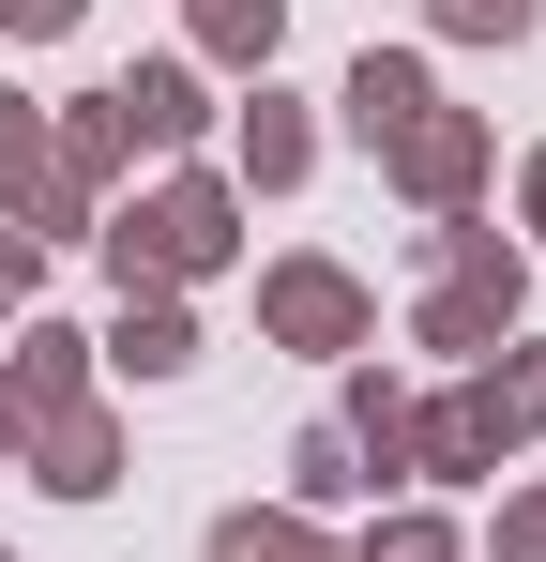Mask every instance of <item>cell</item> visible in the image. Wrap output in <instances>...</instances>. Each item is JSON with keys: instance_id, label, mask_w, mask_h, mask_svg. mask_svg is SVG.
Instances as JSON below:
<instances>
[{"instance_id": "obj_1", "label": "cell", "mask_w": 546, "mask_h": 562, "mask_svg": "<svg viewBox=\"0 0 546 562\" xmlns=\"http://www.w3.org/2000/svg\"><path fill=\"white\" fill-rule=\"evenodd\" d=\"M197 259H228V198H213V183L152 198V213L122 228V274H197Z\"/></svg>"}, {"instance_id": "obj_2", "label": "cell", "mask_w": 546, "mask_h": 562, "mask_svg": "<svg viewBox=\"0 0 546 562\" xmlns=\"http://www.w3.org/2000/svg\"><path fill=\"white\" fill-rule=\"evenodd\" d=\"M501 319H516V259H455V289H441V319H425V335L470 350V335H501Z\"/></svg>"}, {"instance_id": "obj_3", "label": "cell", "mask_w": 546, "mask_h": 562, "mask_svg": "<svg viewBox=\"0 0 546 562\" xmlns=\"http://www.w3.org/2000/svg\"><path fill=\"white\" fill-rule=\"evenodd\" d=\"M273 319H288L304 350H334V335H350L364 304H350V274H319V259H288V274H273Z\"/></svg>"}, {"instance_id": "obj_4", "label": "cell", "mask_w": 546, "mask_h": 562, "mask_svg": "<svg viewBox=\"0 0 546 562\" xmlns=\"http://www.w3.org/2000/svg\"><path fill=\"white\" fill-rule=\"evenodd\" d=\"M350 122H364V137H410V122H425V77H410V61H364V77H350Z\"/></svg>"}, {"instance_id": "obj_5", "label": "cell", "mask_w": 546, "mask_h": 562, "mask_svg": "<svg viewBox=\"0 0 546 562\" xmlns=\"http://www.w3.org/2000/svg\"><path fill=\"white\" fill-rule=\"evenodd\" d=\"M106 122H137V137H182V122H197V77H168V61H152L137 92H106Z\"/></svg>"}, {"instance_id": "obj_6", "label": "cell", "mask_w": 546, "mask_h": 562, "mask_svg": "<svg viewBox=\"0 0 546 562\" xmlns=\"http://www.w3.org/2000/svg\"><path fill=\"white\" fill-rule=\"evenodd\" d=\"M410 183H425V198L470 183V122H410Z\"/></svg>"}, {"instance_id": "obj_7", "label": "cell", "mask_w": 546, "mask_h": 562, "mask_svg": "<svg viewBox=\"0 0 546 562\" xmlns=\"http://www.w3.org/2000/svg\"><path fill=\"white\" fill-rule=\"evenodd\" d=\"M46 486L91 502V486H106V426H46Z\"/></svg>"}, {"instance_id": "obj_8", "label": "cell", "mask_w": 546, "mask_h": 562, "mask_svg": "<svg viewBox=\"0 0 546 562\" xmlns=\"http://www.w3.org/2000/svg\"><path fill=\"white\" fill-rule=\"evenodd\" d=\"M213 562H319V548H304L288 517H228V532H213Z\"/></svg>"}, {"instance_id": "obj_9", "label": "cell", "mask_w": 546, "mask_h": 562, "mask_svg": "<svg viewBox=\"0 0 546 562\" xmlns=\"http://www.w3.org/2000/svg\"><path fill=\"white\" fill-rule=\"evenodd\" d=\"M122 366H137V380L182 366V319H168V304H137V319H122Z\"/></svg>"}, {"instance_id": "obj_10", "label": "cell", "mask_w": 546, "mask_h": 562, "mask_svg": "<svg viewBox=\"0 0 546 562\" xmlns=\"http://www.w3.org/2000/svg\"><path fill=\"white\" fill-rule=\"evenodd\" d=\"M213 46H228V61H259V46H273V0H213Z\"/></svg>"}, {"instance_id": "obj_11", "label": "cell", "mask_w": 546, "mask_h": 562, "mask_svg": "<svg viewBox=\"0 0 546 562\" xmlns=\"http://www.w3.org/2000/svg\"><path fill=\"white\" fill-rule=\"evenodd\" d=\"M455 31H532V0H441Z\"/></svg>"}, {"instance_id": "obj_12", "label": "cell", "mask_w": 546, "mask_h": 562, "mask_svg": "<svg viewBox=\"0 0 546 562\" xmlns=\"http://www.w3.org/2000/svg\"><path fill=\"white\" fill-rule=\"evenodd\" d=\"M0 183H31V106H0Z\"/></svg>"}, {"instance_id": "obj_13", "label": "cell", "mask_w": 546, "mask_h": 562, "mask_svg": "<svg viewBox=\"0 0 546 562\" xmlns=\"http://www.w3.org/2000/svg\"><path fill=\"white\" fill-rule=\"evenodd\" d=\"M0 15H15V31H61V15H77V0H0Z\"/></svg>"}, {"instance_id": "obj_14", "label": "cell", "mask_w": 546, "mask_h": 562, "mask_svg": "<svg viewBox=\"0 0 546 562\" xmlns=\"http://www.w3.org/2000/svg\"><path fill=\"white\" fill-rule=\"evenodd\" d=\"M15 426H31V395H15V380H0V441H15Z\"/></svg>"}]
</instances>
